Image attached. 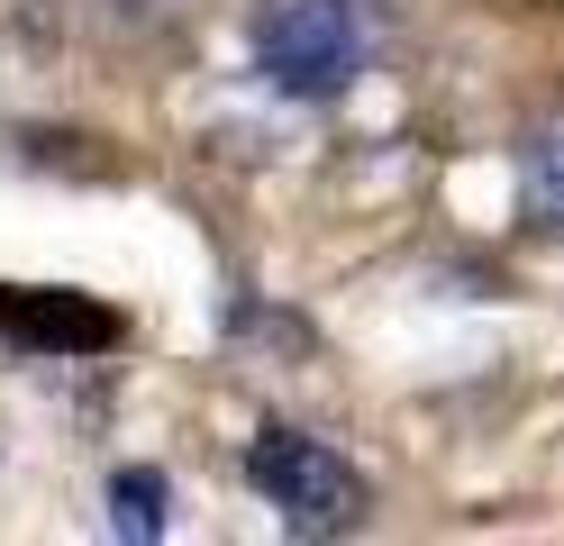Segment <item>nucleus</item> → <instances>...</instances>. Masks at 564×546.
Masks as SVG:
<instances>
[{
	"label": "nucleus",
	"instance_id": "1",
	"mask_svg": "<svg viewBox=\"0 0 564 546\" xmlns=\"http://www.w3.org/2000/svg\"><path fill=\"white\" fill-rule=\"evenodd\" d=\"M373 55L365 0H264L256 10V73L282 100H337Z\"/></svg>",
	"mask_w": 564,
	"mask_h": 546
},
{
	"label": "nucleus",
	"instance_id": "2",
	"mask_svg": "<svg viewBox=\"0 0 564 546\" xmlns=\"http://www.w3.org/2000/svg\"><path fill=\"white\" fill-rule=\"evenodd\" d=\"M246 483L264 492V510H282V528L292 537H346L365 528V473L346 464L337 447H319V437L301 428H256V447H246Z\"/></svg>",
	"mask_w": 564,
	"mask_h": 546
},
{
	"label": "nucleus",
	"instance_id": "3",
	"mask_svg": "<svg viewBox=\"0 0 564 546\" xmlns=\"http://www.w3.org/2000/svg\"><path fill=\"white\" fill-rule=\"evenodd\" d=\"M0 338L28 346V355H100V346H119V310H100L91 291L0 282Z\"/></svg>",
	"mask_w": 564,
	"mask_h": 546
},
{
	"label": "nucleus",
	"instance_id": "4",
	"mask_svg": "<svg viewBox=\"0 0 564 546\" xmlns=\"http://www.w3.org/2000/svg\"><path fill=\"white\" fill-rule=\"evenodd\" d=\"M110 537H128V546L164 537V473L155 464H119L110 473Z\"/></svg>",
	"mask_w": 564,
	"mask_h": 546
},
{
	"label": "nucleus",
	"instance_id": "5",
	"mask_svg": "<svg viewBox=\"0 0 564 546\" xmlns=\"http://www.w3.org/2000/svg\"><path fill=\"white\" fill-rule=\"evenodd\" d=\"M519 210L538 218L546 237H564V137H538L519 156Z\"/></svg>",
	"mask_w": 564,
	"mask_h": 546
}]
</instances>
